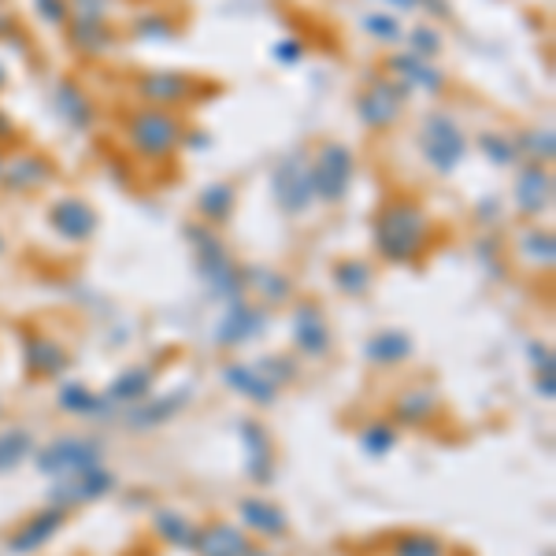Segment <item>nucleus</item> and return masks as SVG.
<instances>
[{
  "label": "nucleus",
  "mask_w": 556,
  "mask_h": 556,
  "mask_svg": "<svg viewBox=\"0 0 556 556\" xmlns=\"http://www.w3.org/2000/svg\"><path fill=\"white\" fill-rule=\"evenodd\" d=\"M201 83L182 71H146L138 78V97L146 101L149 108H178V104H190L197 97Z\"/></svg>",
  "instance_id": "12"
},
{
  "label": "nucleus",
  "mask_w": 556,
  "mask_h": 556,
  "mask_svg": "<svg viewBox=\"0 0 556 556\" xmlns=\"http://www.w3.org/2000/svg\"><path fill=\"white\" fill-rule=\"evenodd\" d=\"M56 405H60V412H67V416H83V419H101L112 412V401H108L104 393L89 390V386H83V382L60 386Z\"/></svg>",
  "instance_id": "27"
},
{
  "label": "nucleus",
  "mask_w": 556,
  "mask_h": 556,
  "mask_svg": "<svg viewBox=\"0 0 556 556\" xmlns=\"http://www.w3.org/2000/svg\"><path fill=\"white\" fill-rule=\"evenodd\" d=\"M519 249H523V256H531L538 267H549L553 264V235L542 227H534L531 235L519 241Z\"/></svg>",
  "instance_id": "39"
},
{
  "label": "nucleus",
  "mask_w": 556,
  "mask_h": 556,
  "mask_svg": "<svg viewBox=\"0 0 556 556\" xmlns=\"http://www.w3.org/2000/svg\"><path fill=\"white\" fill-rule=\"evenodd\" d=\"M49 223H52V230H56L60 238L71 241V245H78V241L93 238L97 212L89 208L83 197H64V201H56V208L49 212Z\"/></svg>",
  "instance_id": "18"
},
{
  "label": "nucleus",
  "mask_w": 556,
  "mask_h": 556,
  "mask_svg": "<svg viewBox=\"0 0 556 556\" xmlns=\"http://www.w3.org/2000/svg\"><path fill=\"white\" fill-rule=\"evenodd\" d=\"M390 78L397 83L401 89H419V93L434 97L445 89V75L438 71L430 60L416 56V52H401V56H390Z\"/></svg>",
  "instance_id": "15"
},
{
  "label": "nucleus",
  "mask_w": 556,
  "mask_h": 556,
  "mask_svg": "<svg viewBox=\"0 0 556 556\" xmlns=\"http://www.w3.org/2000/svg\"><path fill=\"white\" fill-rule=\"evenodd\" d=\"M364 30L371 34L375 41H382V45L401 41V23L393 20V12H375V15H364Z\"/></svg>",
  "instance_id": "40"
},
{
  "label": "nucleus",
  "mask_w": 556,
  "mask_h": 556,
  "mask_svg": "<svg viewBox=\"0 0 556 556\" xmlns=\"http://www.w3.org/2000/svg\"><path fill=\"white\" fill-rule=\"evenodd\" d=\"M430 235H434V223L424 204L416 197H393L375 215L371 241L386 264H412L430 249Z\"/></svg>",
  "instance_id": "1"
},
{
  "label": "nucleus",
  "mask_w": 556,
  "mask_h": 556,
  "mask_svg": "<svg viewBox=\"0 0 556 556\" xmlns=\"http://www.w3.org/2000/svg\"><path fill=\"white\" fill-rule=\"evenodd\" d=\"M223 382H227L238 397L253 401L256 408H275V401H278V386L267 379L256 364H227L223 367Z\"/></svg>",
  "instance_id": "19"
},
{
  "label": "nucleus",
  "mask_w": 556,
  "mask_h": 556,
  "mask_svg": "<svg viewBox=\"0 0 556 556\" xmlns=\"http://www.w3.org/2000/svg\"><path fill=\"white\" fill-rule=\"evenodd\" d=\"M67 508H56V505H49V508H41V513H34V516H26L20 527H15L12 534H8V553L12 556H34V553H41L45 545L52 542L60 531H64V523H67Z\"/></svg>",
  "instance_id": "11"
},
{
  "label": "nucleus",
  "mask_w": 556,
  "mask_h": 556,
  "mask_svg": "<svg viewBox=\"0 0 556 556\" xmlns=\"http://www.w3.org/2000/svg\"><path fill=\"white\" fill-rule=\"evenodd\" d=\"M152 382H156V371L146 364H134L127 371L115 375L112 386L104 390V397L112 401V408L115 405H141V401L152 393Z\"/></svg>",
  "instance_id": "25"
},
{
  "label": "nucleus",
  "mask_w": 556,
  "mask_h": 556,
  "mask_svg": "<svg viewBox=\"0 0 556 556\" xmlns=\"http://www.w3.org/2000/svg\"><path fill=\"white\" fill-rule=\"evenodd\" d=\"M23 356L30 375H38V379H56V375L67 371V349L56 338H45V334L23 338Z\"/></svg>",
  "instance_id": "23"
},
{
  "label": "nucleus",
  "mask_w": 556,
  "mask_h": 556,
  "mask_svg": "<svg viewBox=\"0 0 556 556\" xmlns=\"http://www.w3.org/2000/svg\"><path fill=\"white\" fill-rule=\"evenodd\" d=\"M193 238H197V271H201L208 293L219 301H238L245 293V271H238V264L227 256V249L215 238H201L197 230Z\"/></svg>",
  "instance_id": "6"
},
{
  "label": "nucleus",
  "mask_w": 556,
  "mask_h": 556,
  "mask_svg": "<svg viewBox=\"0 0 556 556\" xmlns=\"http://www.w3.org/2000/svg\"><path fill=\"white\" fill-rule=\"evenodd\" d=\"M71 41H75L78 52H104L112 45V30L104 26V20H83V15H71Z\"/></svg>",
  "instance_id": "34"
},
{
  "label": "nucleus",
  "mask_w": 556,
  "mask_h": 556,
  "mask_svg": "<svg viewBox=\"0 0 556 556\" xmlns=\"http://www.w3.org/2000/svg\"><path fill=\"white\" fill-rule=\"evenodd\" d=\"M8 86V71H4V64H0V89Z\"/></svg>",
  "instance_id": "49"
},
{
  "label": "nucleus",
  "mask_w": 556,
  "mask_h": 556,
  "mask_svg": "<svg viewBox=\"0 0 556 556\" xmlns=\"http://www.w3.org/2000/svg\"><path fill=\"white\" fill-rule=\"evenodd\" d=\"M527 356H531L534 379H538V397L553 401L556 397V361H553V349L545 345V342H531V345H527Z\"/></svg>",
  "instance_id": "37"
},
{
  "label": "nucleus",
  "mask_w": 556,
  "mask_h": 556,
  "mask_svg": "<svg viewBox=\"0 0 556 556\" xmlns=\"http://www.w3.org/2000/svg\"><path fill=\"white\" fill-rule=\"evenodd\" d=\"M249 538L241 527L227 523V519H212V523L197 527V556H245L249 553Z\"/></svg>",
  "instance_id": "22"
},
{
  "label": "nucleus",
  "mask_w": 556,
  "mask_h": 556,
  "mask_svg": "<svg viewBox=\"0 0 556 556\" xmlns=\"http://www.w3.org/2000/svg\"><path fill=\"white\" fill-rule=\"evenodd\" d=\"M238 516L249 531H253L256 538H267V542H278V538L290 534V519H286L282 508L267 497H241Z\"/></svg>",
  "instance_id": "21"
},
{
  "label": "nucleus",
  "mask_w": 556,
  "mask_h": 556,
  "mask_svg": "<svg viewBox=\"0 0 556 556\" xmlns=\"http://www.w3.org/2000/svg\"><path fill=\"white\" fill-rule=\"evenodd\" d=\"M235 204H238V193L230 182H212L208 190L201 193V201H197V212L204 215V219L212 223H227L230 215H235Z\"/></svg>",
  "instance_id": "32"
},
{
  "label": "nucleus",
  "mask_w": 556,
  "mask_h": 556,
  "mask_svg": "<svg viewBox=\"0 0 556 556\" xmlns=\"http://www.w3.org/2000/svg\"><path fill=\"white\" fill-rule=\"evenodd\" d=\"M101 442L93 438H83V434H64L56 442L41 445L34 464H38L41 475L49 479H67V475H83L89 468H101Z\"/></svg>",
  "instance_id": "4"
},
{
  "label": "nucleus",
  "mask_w": 556,
  "mask_h": 556,
  "mask_svg": "<svg viewBox=\"0 0 556 556\" xmlns=\"http://www.w3.org/2000/svg\"><path fill=\"white\" fill-rule=\"evenodd\" d=\"M271 193L275 204L286 215H301L316 204V186H312V167L308 156H286L278 160V167L271 172Z\"/></svg>",
  "instance_id": "7"
},
{
  "label": "nucleus",
  "mask_w": 556,
  "mask_h": 556,
  "mask_svg": "<svg viewBox=\"0 0 556 556\" xmlns=\"http://www.w3.org/2000/svg\"><path fill=\"white\" fill-rule=\"evenodd\" d=\"M405 97L408 93L393 83V78H371V86L356 97V115H361V123L367 130L382 134L401 119V112H405Z\"/></svg>",
  "instance_id": "8"
},
{
  "label": "nucleus",
  "mask_w": 556,
  "mask_h": 556,
  "mask_svg": "<svg viewBox=\"0 0 556 556\" xmlns=\"http://www.w3.org/2000/svg\"><path fill=\"white\" fill-rule=\"evenodd\" d=\"M438 49H442V41H438V34H434V30H427V26H419V30H412V52H416V56L430 60Z\"/></svg>",
  "instance_id": "44"
},
{
  "label": "nucleus",
  "mask_w": 556,
  "mask_h": 556,
  "mask_svg": "<svg viewBox=\"0 0 556 556\" xmlns=\"http://www.w3.org/2000/svg\"><path fill=\"white\" fill-rule=\"evenodd\" d=\"M245 556H275L271 549H267V545H249V553Z\"/></svg>",
  "instance_id": "48"
},
{
  "label": "nucleus",
  "mask_w": 556,
  "mask_h": 556,
  "mask_svg": "<svg viewBox=\"0 0 556 556\" xmlns=\"http://www.w3.org/2000/svg\"><path fill=\"white\" fill-rule=\"evenodd\" d=\"M401 442V430L393 419H371V424H364V430L356 434V445H361L364 456H371V460H382V456H390L397 450Z\"/></svg>",
  "instance_id": "29"
},
{
  "label": "nucleus",
  "mask_w": 556,
  "mask_h": 556,
  "mask_svg": "<svg viewBox=\"0 0 556 556\" xmlns=\"http://www.w3.org/2000/svg\"><path fill=\"white\" fill-rule=\"evenodd\" d=\"M0 253H4V238H0Z\"/></svg>",
  "instance_id": "50"
},
{
  "label": "nucleus",
  "mask_w": 556,
  "mask_h": 556,
  "mask_svg": "<svg viewBox=\"0 0 556 556\" xmlns=\"http://www.w3.org/2000/svg\"><path fill=\"white\" fill-rule=\"evenodd\" d=\"M256 367L278 386V390H282V386H290V382H298V367H293L290 356H264Z\"/></svg>",
  "instance_id": "41"
},
{
  "label": "nucleus",
  "mask_w": 556,
  "mask_h": 556,
  "mask_svg": "<svg viewBox=\"0 0 556 556\" xmlns=\"http://www.w3.org/2000/svg\"><path fill=\"white\" fill-rule=\"evenodd\" d=\"M542 556H553V549H545V553H542Z\"/></svg>",
  "instance_id": "51"
},
{
  "label": "nucleus",
  "mask_w": 556,
  "mask_h": 556,
  "mask_svg": "<svg viewBox=\"0 0 556 556\" xmlns=\"http://www.w3.org/2000/svg\"><path fill=\"white\" fill-rule=\"evenodd\" d=\"M238 434H241V450H245V475L256 482V486H264V482L275 475L271 434H267V427L260 424V419H241Z\"/></svg>",
  "instance_id": "14"
},
{
  "label": "nucleus",
  "mask_w": 556,
  "mask_h": 556,
  "mask_svg": "<svg viewBox=\"0 0 556 556\" xmlns=\"http://www.w3.org/2000/svg\"><path fill=\"white\" fill-rule=\"evenodd\" d=\"M175 34V23L164 20V12H149L146 20L138 23V38L141 41H167Z\"/></svg>",
  "instance_id": "42"
},
{
  "label": "nucleus",
  "mask_w": 556,
  "mask_h": 556,
  "mask_svg": "<svg viewBox=\"0 0 556 556\" xmlns=\"http://www.w3.org/2000/svg\"><path fill=\"white\" fill-rule=\"evenodd\" d=\"M190 386H178V390L172 393H164V397H146L141 405H130L127 412V427L130 430H156V427H164V424H172V419L182 412L186 405H190Z\"/></svg>",
  "instance_id": "16"
},
{
  "label": "nucleus",
  "mask_w": 556,
  "mask_h": 556,
  "mask_svg": "<svg viewBox=\"0 0 556 556\" xmlns=\"http://www.w3.org/2000/svg\"><path fill=\"white\" fill-rule=\"evenodd\" d=\"M479 149H482V156H486L490 164H497V167H513V164L523 160L516 138H513V134H505V130H482Z\"/></svg>",
  "instance_id": "36"
},
{
  "label": "nucleus",
  "mask_w": 556,
  "mask_h": 556,
  "mask_svg": "<svg viewBox=\"0 0 556 556\" xmlns=\"http://www.w3.org/2000/svg\"><path fill=\"white\" fill-rule=\"evenodd\" d=\"M390 4H393V12H408V8H416L419 0H390Z\"/></svg>",
  "instance_id": "47"
},
{
  "label": "nucleus",
  "mask_w": 556,
  "mask_h": 556,
  "mask_svg": "<svg viewBox=\"0 0 556 556\" xmlns=\"http://www.w3.org/2000/svg\"><path fill=\"white\" fill-rule=\"evenodd\" d=\"M416 345L405 330H379L364 342V361L371 367H401L405 361H412Z\"/></svg>",
  "instance_id": "24"
},
{
  "label": "nucleus",
  "mask_w": 556,
  "mask_h": 556,
  "mask_svg": "<svg viewBox=\"0 0 556 556\" xmlns=\"http://www.w3.org/2000/svg\"><path fill=\"white\" fill-rule=\"evenodd\" d=\"M34 8H38L49 26H67L71 20V0H34Z\"/></svg>",
  "instance_id": "43"
},
{
  "label": "nucleus",
  "mask_w": 556,
  "mask_h": 556,
  "mask_svg": "<svg viewBox=\"0 0 556 556\" xmlns=\"http://www.w3.org/2000/svg\"><path fill=\"white\" fill-rule=\"evenodd\" d=\"M330 275H334V286L345 293V298H364L367 290H371V264L361 256H349V260H338L334 267H330Z\"/></svg>",
  "instance_id": "30"
},
{
  "label": "nucleus",
  "mask_w": 556,
  "mask_h": 556,
  "mask_svg": "<svg viewBox=\"0 0 556 556\" xmlns=\"http://www.w3.org/2000/svg\"><path fill=\"white\" fill-rule=\"evenodd\" d=\"M416 146H419L424 164L434 175H453L456 167L464 164V156H468V138H464L460 123H456L450 112H442V108H434V112L424 115L419 134H416Z\"/></svg>",
  "instance_id": "2"
},
{
  "label": "nucleus",
  "mask_w": 556,
  "mask_h": 556,
  "mask_svg": "<svg viewBox=\"0 0 556 556\" xmlns=\"http://www.w3.org/2000/svg\"><path fill=\"white\" fill-rule=\"evenodd\" d=\"M60 112H64V119L78 130L89 127V119H93V104H89V97L78 93L71 83L60 86Z\"/></svg>",
  "instance_id": "38"
},
{
  "label": "nucleus",
  "mask_w": 556,
  "mask_h": 556,
  "mask_svg": "<svg viewBox=\"0 0 556 556\" xmlns=\"http://www.w3.org/2000/svg\"><path fill=\"white\" fill-rule=\"evenodd\" d=\"M127 138L146 160H164L182 146L186 130L182 119L164 112V108H141V112H134L127 119Z\"/></svg>",
  "instance_id": "3"
},
{
  "label": "nucleus",
  "mask_w": 556,
  "mask_h": 556,
  "mask_svg": "<svg viewBox=\"0 0 556 556\" xmlns=\"http://www.w3.org/2000/svg\"><path fill=\"white\" fill-rule=\"evenodd\" d=\"M390 556H450L445 542L438 534H427V531H401L390 538Z\"/></svg>",
  "instance_id": "31"
},
{
  "label": "nucleus",
  "mask_w": 556,
  "mask_h": 556,
  "mask_svg": "<svg viewBox=\"0 0 556 556\" xmlns=\"http://www.w3.org/2000/svg\"><path fill=\"white\" fill-rule=\"evenodd\" d=\"M293 345H298V353H304L308 361H323V356L330 353V345H334L330 323L316 301H301L298 312H293Z\"/></svg>",
  "instance_id": "13"
},
{
  "label": "nucleus",
  "mask_w": 556,
  "mask_h": 556,
  "mask_svg": "<svg viewBox=\"0 0 556 556\" xmlns=\"http://www.w3.org/2000/svg\"><path fill=\"white\" fill-rule=\"evenodd\" d=\"M438 412H442V401H438V393L430 390V386H412V390L397 393V401H393V424L397 427H412V430H424L438 419Z\"/></svg>",
  "instance_id": "20"
},
{
  "label": "nucleus",
  "mask_w": 556,
  "mask_h": 556,
  "mask_svg": "<svg viewBox=\"0 0 556 556\" xmlns=\"http://www.w3.org/2000/svg\"><path fill=\"white\" fill-rule=\"evenodd\" d=\"M26 456H34V434L26 427H4L0 430V475L15 471Z\"/></svg>",
  "instance_id": "33"
},
{
  "label": "nucleus",
  "mask_w": 556,
  "mask_h": 556,
  "mask_svg": "<svg viewBox=\"0 0 556 556\" xmlns=\"http://www.w3.org/2000/svg\"><path fill=\"white\" fill-rule=\"evenodd\" d=\"M308 167H312V186H316V201L323 204L345 201L349 186H353L356 160L342 141H323L316 160H308Z\"/></svg>",
  "instance_id": "5"
},
{
  "label": "nucleus",
  "mask_w": 556,
  "mask_h": 556,
  "mask_svg": "<svg viewBox=\"0 0 556 556\" xmlns=\"http://www.w3.org/2000/svg\"><path fill=\"white\" fill-rule=\"evenodd\" d=\"M4 138H8V141H12V138H15V123H12V119H8V115H4V112H0V141H4Z\"/></svg>",
  "instance_id": "46"
},
{
  "label": "nucleus",
  "mask_w": 556,
  "mask_h": 556,
  "mask_svg": "<svg viewBox=\"0 0 556 556\" xmlns=\"http://www.w3.org/2000/svg\"><path fill=\"white\" fill-rule=\"evenodd\" d=\"M0 416H4V405H0Z\"/></svg>",
  "instance_id": "53"
},
{
  "label": "nucleus",
  "mask_w": 556,
  "mask_h": 556,
  "mask_svg": "<svg viewBox=\"0 0 556 556\" xmlns=\"http://www.w3.org/2000/svg\"><path fill=\"white\" fill-rule=\"evenodd\" d=\"M245 286H253L260 298H264V304H286L293 298L290 278L278 275V271H267V267H253V271L245 275Z\"/></svg>",
  "instance_id": "35"
},
{
  "label": "nucleus",
  "mask_w": 556,
  "mask_h": 556,
  "mask_svg": "<svg viewBox=\"0 0 556 556\" xmlns=\"http://www.w3.org/2000/svg\"><path fill=\"white\" fill-rule=\"evenodd\" d=\"M0 167H4V156H0Z\"/></svg>",
  "instance_id": "52"
},
{
  "label": "nucleus",
  "mask_w": 556,
  "mask_h": 556,
  "mask_svg": "<svg viewBox=\"0 0 556 556\" xmlns=\"http://www.w3.org/2000/svg\"><path fill=\"white\" fill-rule=\"evenodd\" d=\"M152 531H156L160 542L178 553H193L197 545V523L186 513H178V508H156L152 513Z\"/></svg>",
  "instance_id": "26"
},
{
  "label": "nucleus",
  "mask_w": 556,
  "mask_h": 556,
  "mask_svg": "<svg viewBox=\"0 0 556 556\" xmlns=\"http://www.w3.org/2000/svg\"><path fill=\"white\" fill-rule=\"evenodd\" d=\"M0 175H4V186L15 193H26V190H38L52 178V164L45 156H20V160H4V167H0Z\"/></svg>",
  "instance_id": "28"
},
{
  "label": "nucleus",
  "mask_w": 556,
  "mask_h": 556,
  "mask_svg": "<svg viewBox=\"0 0 556 556\" xmlns=\"http://www.w3.org/2000/svg\"><path fill=\"white\" fill-rule=\"evenodd\" d=\"M115 490V475L104 468H89L83 475H67V479H52V490H49V501L56 508H83V505H93V501L108 497Z\"/></svg>",
  "instance_id": "10"
},
{
  "label": "nucleus",
  "mask_w": 556,
  "mask_h": 556,
  "mask_svg": "<svg viewBox=\"0 0 556 556\" xmlns=\"http://www.w3.org/2000/svg\"><path fill=\"white\" fill-rule=\"evenodd\" d=\"M516 208L523 215H542L553 204V175L545 164H527L516 175V190H513Z\"/></svg>",
  "instance_id": "17"
},
{
  "label": "nucleus",
  "mask_w": 556,
  "mask_h": 556,
  "mask_svg": "<svg viewBox=\"0 0 556 556\" xmlns=\"http://www.w3.org/2000/svg\"><path fill=\"white\" fill-rule=\"evenodd\" d=\"M264 327H267V308H264V304H253L245 298L227 301L219 323H215V342H219L223 349L249 345V342H256V338L264 334Z\"/></svg>",
  "instance_id": "9"
},
{
  "label": "nucleus",
  "mask_w": 556,
  "mask_h": 556,
  "mask_svg": "<svg viewBox=\"0 0 556 556\" xmlns=\"http://www.w3.org/2000/svg\"><path fill=\"white\" fill-rule=\"evenodd\" d=\"M298 56H301V41L298 38H286L282 45H275V60H282V64H293Z\"/></svg>",
  "instance_id": "45"
}]
</instances>
